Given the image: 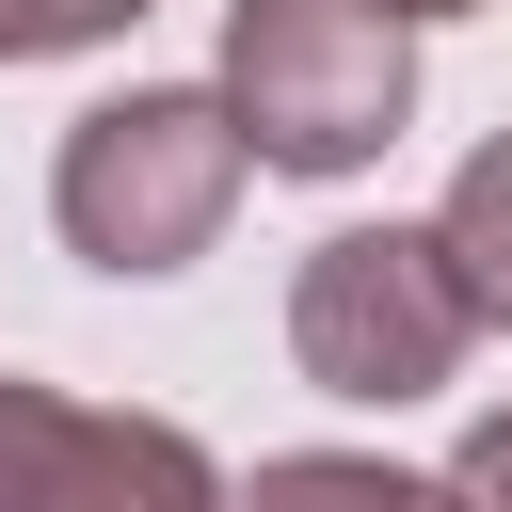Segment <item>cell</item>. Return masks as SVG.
Here are the masks:
<instances>
[{
  "instance_id": "9c48e42d",
  "label": "cell",
  "mask_w": 512,
  "mask_h": 512,
  "mask_svg": "<svg viewBox=\"0 0 512 512\" xmlns=\"http://www.w3.org/2000/svg\"><path fill=\"white\" fill-rule=\"evenodd\" d=\"M400 16H464V0H400Z\"/></svg>"
},
{
  "instance_id": "277c9868",
  "label": "cell",
  "mask_w": 512,
  "mask_h": 512,
  "mask_svg": "<svg viewBox=\"0 0 512 512\" xmlns=\"http://www.w3.org/2000/svg\"><path fill=\"white\" fill-rule=\"evenodd\" d=\"M0 512H224V480L176 416H96L48 384H0Z\"/></svg>"
},
{
  "instance_id": "8992f818",
  "label": "cell",
  "mask_w": 512,
  "mask_h": 512,
  "mask_svg": "<svg viewBox=\"0 0 512 512\" xmlns=\"http://www.w3.org/2000/svg\"><path fill=\"white\" fill-rule=\"evenodd\" d=\"M432 240H448V272H464V304L480 320H512V128L448 176V208H432Z\"/></svg>"
},
{
  "instance_id": "ba28073f",
  "label": "cell",
  "mask_w": 512,
  "mask_h": 512,
  "mask_svg": "<svg viewBox=\"0 0 512 512\" xmlns=\"http://www.w3.org/2000/svg\"><path fill=\"white\" fill-rule=\"evenodd\" d=\"M448 512H512V416H480V432H464V464H448Z\"/></svg>"
},
{
  "instance_id": "3957f363",
  "label": "cell",
  "mask_w": 512,
  "mask_h": 512,
  "mask_svg": "<svg viewBox=\"0 0 512 512\" xmlns=\"http://www.w3.org/2000/svg\"><path fill=\"white\" fill-rule=\"evenodd\" d=\"M464 336H480V304H464L432 224H336L304 256V288H288V352L336 400H432L464 368Z\"/></svg>"
},
{
  "instance_id": "5b68a950",
  "label": "cell",
  "mask_w": 512,
  "mask_h": 512,
  "mask_svg": "<svg viewBox=\"0 0 512 512\" xmlns=\"http://www.w3.org/2000/svg\"><path fill=\"white\" fill-rule=\"evenodd\" d=\"M224 512H448V480H400V464H368V448H288V464H256Z\"/></svg>"
},
{
  "instance_id": "52a82bcc",
  "label": "cell",
  "mask_w": 512,
  "mask_h": 512,
  "mask_svg": "<svg viewBox=\"0 0 512 512\" xmlns=\"http://www.w3.org/2000/svg\"><path fill=\"white\" fill-rule=\"evenodd\" d=\"M144 0H0V64H64V48H112Z\"/></svg>"
},
{
  "instance_id": "7a4b0ae2",
  "label": "cell",
  "mask_w": 512,
  "mask_h": 512,
  "mask_svg": "<svg viewBox=\"0 0 512 512\" xmlns=\"http://www.w3.org/2000/svg\"><path fill=\"white\" fill-rule=\"evenodd\" d=\"M48 208H64V240H80L96 272H176V256H208L224 208H240V128H224V96H192V80L96 96V112L64 128V160H48Z\"/></svg>"
},
{
  "instance_id": "6da1fadb",
  "label": "cell",
  "mask_w": 512,
  "mask_h": 512,
  "mask_svg": "<svg viewBox=\"0 0 512 512\" xmlns=\"http://www.w3.org/2000/svg\"><path fill=\"white\" fill-rule=\"evenodd\" d=\"M416 112V16L400 0H224V128L272 176H352Z\"/></svg>"
}]
</instances>
